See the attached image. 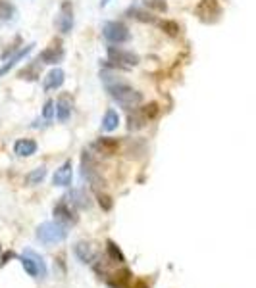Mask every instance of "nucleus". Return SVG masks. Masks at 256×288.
<instances>
[{"label":"nucleus","mask_w":256,"mask_h":288,"mask_svg":"<svg viewBox=\"0 0 256 288\" xmlns=\"http://www.w3.org/2000/svg\"><path fill=\"white\" fill-rule=\"evenodd\" d=\"M106 90L110 92V96L116 100L117 104L125 110H135L137 106H141L143 102V94L139 90H135L133 86H129L125 81H119V83H114V85H108Z\"/></svg>","instance_id":"obj_1"},{"label":"nucleus","mask_w":256,"mask_h":288,"mask_svg":"<svg viewBox=\"0 0 256 288\" xmlns=\"http://www.w3.org/2000/svg\"><path fill=\"white\" fill-rule=\"evenodd\" d=\"M156 116H158V104L156 102H149L145 106H137L133 112H129L127 129L129 131H139Z\"/></svg>","instance_id":"obj_2"},{"label":"nucleus","mask_w":256,"mask_h":288,"mask_svg":"<svg viewBox=\"0 0 256 288\" xmlns=\"http://www.w3.org/2000/svg\"><path fill=\"white\" fill-rule=\"evenodd\" d=\"M37 238L43 244H58L68 238V229H66V225L58 223V221H46L37 227Z\"/></svg>","instance_id":"obj_3"},{"label":"nucleus","mask_w":256,"mask_h":288,"mask_svg":"<svg viewBox=\"0 0 256 288\" xmlns=\"http://www.w3.org/2000/svg\"><path fill=\"white\" fill-rule=\"evenodd\" d=\"M108 62H112L114 67L127 69L139 64V56L131 50H123L119 46H108Z\"/></svg>","instance_id":"obj_4"},{"label":"nucleus","mask_w":256,"mask_h":288,"mask_svg":"<svg viewBox=\"0 0 256 288\" xmlns=\"http://www.w3.org/2000/svg\"><path fill=\"white\" fill-rule=\"evenodd\" d=\"M22 265H23V269L35 278L44 277V275H46V263H44V259L39 256L35 250H31V248H27V250L23 252Z\"/></svg>","instance_id":"obj_5"},{"label":"nucleus","mask_w":256,"mask_h":288,"mask_svg":"<svg viewBox=\"0 0 256 288\" xmlns=\"http://www.w3.org/2000/svg\"><path fill=\"white\" fill-rule=\"evenodd\" d=\"M102 35H104V39H106L108 43H112V44L127 43L129 39H131V35H129V29L121 22H108V23H104V27H102Z\"/></svg>","instance_id":"obj_6"},{"label":"nucleus","mask_w":256,"mask_h":288,"mask_svg":"<svg viewBox=\"0 0 256 288\" xmlns=\"http://www.w3.org/2000/svg\"><path fill=\"white\" fill-rule=\"evenodd\" d=\"M195 14L197 18L204 23H214L220 14H222V6L218 0H201L197 6H195Z\"/></svg>","instance_id":"obj_7"},{"label":"nucleus","mask_w":256,"mask_h":288,"mask_svg":"<svg viewBox=\"0 0 256 288\" xmlns=\"http://www.w3.org/2000/svg\"><path fill=\"white\" fill-rule=\"evenodd\" d=\"M81 175H83V179H87L95 188H98V186L104 184L100 173L96 169L95 160H93V156H91L89 152H83V158H81Z\"/></svg>","instance_id":"obj_8"},{"label":"nucleus","mask_w":256,"mask_h":288,"mask_svg":"<svg viewBox=\"0 0 256 288\" xmlns=\"http://www.w3.org/2000/svg\"><path fill=\"white\" fill-rule=\"evenodd\" d=\"M56 27L60 29V33H68L74 29V6L70 0H64L62 6H60V14L56 18Z\"/></svg>","instance_id":"obj_9"},{"label":"nucleus","mask_w":256,"mask_h":288,"mask_svg":"<svg viewBox=\"0 0 256 288\" xmlns=\"http://www.w3.org/2000/svg\"><path fill=\"white\" fill-rule=\"evenodd\" d=\"M54 217H56L58 223H62V225L77 223V215H75V212L72 210V204L68 202L66 198H62L60 202L54 206Z\"/></svg>","instance_id":"obj_10"},{"label":"nucleus","mask_w":256,"mask_h":288,"mask_svg":"<svg viewBox=\"0 0 256 288\" xmlns=\"http://www.w3.org/2000/svg\"><path fill=\"white\" fill-rule=\"evenodd\" d=\"M62 58H64V48H62V44L56 43L52 46H48V48H44L43 52L39 54V62L41 64H60L62 62Z\"/></svg>","instance_id":"obj_11"},{"label":"nucleus","mask_w":256,"mask_h":288,"mask_svg":"<svg viewBox=\"0 0 256 288\" xmlns=\"http://www.w3.org/2000/svg\"><path fill=\"white\" fill-rule=\"evenodd\" d=\"M66 200L72 206H75V208H79V210H89L91 208V198H89V194L83 188H74L66 196Z\"/></svg>","instance_id":"obj_12"},{"label":"nucleus","mask_w":256,"mask_h":288,"mask_svg":"<svg viewBox=\"0 0 256 288\" xmlns=\"http://www.w3.org/2000/svg\"><path fill=\"white\" fill-rule=\"evenodd\" d=\"M72 177H74V169H72V161H66L60 169H56L52 177V182L56 186H70L72 184Z\"/></svg>","instance_id":"obj_13"},{"label":"nucleus","mask_w":256,"mask_h":288,"mask_svg":"<svg viewBox=\"0 0 256 288\" xmlns=\"http://www.w3.org/2000/svg\"><path fill=\"white\" fill-rule=\"evenodd\" d=\"M64 79L66 75L62 69H52L50 73L44 77V90H56V88H60V86L64 85Z\"/></svg>","instance_id":"obj_14"},{"label":"nucleus","mask_w":256,"mask_h":288,"mask_svg":"<svg viewBox=\"0 0 256 288\" xmlns=\"http://www.w3.org/2000/svg\"><path fill=\"white\" fill-rule=\"evenodd\" d=\"M14 152L20 156V158H27V156H33L37 152V142L31 139H20L16 144H14Z\"/></svg>","instance_id":"obj_15"},{"label":"nucleus","mask_w":256,"mask_h":288,"mask_svg":"<svg viewBox=\"0 0 256 288\" xmlns=\"http://www.w3.org/2000/svg\"><path fill=\"white\" fill-rule=\"evenodd\" d=\"M33 46H35V44H27V46H23L22 50L14 52V56H12L10 60H8L6 64H4V65H2V67H0V77H2V75L8 73V71H10L12 67H14V65H16V64H18V62H22L23 58H25V56H27V54H29V52H31V50H33Z\"/></svg>","instance_id":"obj_16"},{"label":"nucleus","mask_w":256,"mask_h":288,"mask_svg":"<svg viewBox=\"0 0 256 288\" xmlns=\"http://www.w3.org/2000/svg\"><path fill=\"white\" fill-rule=\"evenodd\" d=\"M70 116H72V102H70L68 96H62V98L56 102V118H58V121L66 123V121L70 119Z\"/></svg>","instance_id":"obj_17"},{"label":"nucleus","mask_w":256,"mask_h":288,"mask_svg":"<svg viewBox=\"0 0 256 288\" xmlns=\"http://www.w3.org/2000/svg\"><path fill=\"white\" fill-rule=\"evenodd\" d=\"M75 256L79 257L83 263H91L95 259V248L87 242H77L75 244Z\"/></svg>","instance_id":"obj_18"},{"label":"nucleus","mask_w":256,"mask_h":288,"mask_svg":"<svg viewBox=\"0 0 256 288\" xmlns=\"http://www.w3.org/2000/svg\"><path fill=\"white\" fill-rule=\"evenodd\" d=\"M117 125H119V116H117V112L116 110H106V114H104V118H102V131L110 133V131L117 129Z\"/></svg>","instance_id":"obj_19"},{"label":"nucleus","mask_w":256,"mask_h":288,"mask_svg":"<svg viewBox=\"0 0 256 288\" xmlns=\"http://www.w3.org/2000/svg\"><path fill=\"white\" fill-rule=\"evenodd\" d=\"M117 140L116 139H100V140H96L95 142V148H98L102 154H106V156H112V154H116V150H117Z\"/></svg>","instance_id":"obj_20"},{"label":"nucleus","mask_w":256,"mask_h":288,"mask_svg":"<svg viewBox=\"0 0 256 288\" xmlns=\"http://www.w3.org/2000/svg\"><path fill=\"white\" fill-rule=\"evenodd\" d=\"M44 177H46V169L44 167H37V169L29 171L25 175V182L27 184H41L44 181Z\"/></svg>","instance_id":"obj_21"},{"label":"nucleus","mask_w":256,"mask_h":288,"mask_svg":"<svg viewBox=\"0 0 256 288\" xmlns=\"http://www.w3.org/2000/svg\"><path fill=\"white\" fill-rule=\"evenodd\" d=\"M16 16V8L14 4H10L8 0H0V20L2 22H10Z\"/></svg>","instance_id":"obj_22"},{"label":"nucleus","mask_w":256,"mask_h":288,"mask_svg":"<svg viewBox=\"0 0 256 288\" xmlns=\"http://www.w3.org/2000/svg\"><path fill=\"white\" fill-rule=\"evenodd\" d=\"M131 18L139 20V22H145V23H154V16L147 10H141V8H129L127 12Z\"/></svg>","instance_id":"obj_23"},{"label":"nucleus","mask_w":256,"mask_h":288,"mask_svg":"<svg viewBox=\"0 0 256 288\" xmlns=\"http://www.w3.org/2000/svg\"><path fill=\"white\" fill-rule=\"evenodd\" d=\"M39 62V60H37ZM41 64V62H39ZM39 64H31V65H27L25 69H22L20 71V75L18 77H22V79H27V81H35L37 77H39Z\"/></svg>","instance_id":"obj_24"},{"label":"nucleus","mask_w":256,"mask_h":288,"mask_svg":"<svg viewBox=\"0 0 256 288\" xmlns=\"http://www.w3.org/2000/svg\"><path fill=\"white\" fill-rule=\"evenodd\" d=\"M106 250H108V256L112 257L114 261H117V263H123L125 261V257H123V254L119 252V248H117L112 240H108V244H106Z\"/></svg>","instance_id":"obj_25"},{"label":"nucleus","mask_w":256,"mask_h":288,"mask_svg":"<svg viewBox=\"0 0 256 288\" xmlns=\"http://www.w3.org/2000/svg\"><path fill=\"white\" fill-rule=\"evenodd\" d=\"M160 29L166 33V35H170V37L179 35V25L175 22H171V20H164V22H160Z\"/></svg>","instance_id":"obj_26"},{"label":"nucleus","mask_w":256,"mask_h":288,"mask_svg":"<svg viewBox=\"0 0 256 288\" xmlns=\"http://www.w3.org/2000/svg\"><path fill=\"white\" fill-rule=\"evenodd\" d=\"M143 4H145L149 10H154V12H166L168 10L166 0H143Z\"/></svg>","instance_id":"obj_27"},{"label":"nucleus","mask_w":256,"mask_h":288,"mask_svg":"<svg viewBox=\"0 0 256 288\" xmlns=\"http://www.w3.org/2000/svg\"><path fill=\"white\" fill-rule=\"evenodd\" d=\"M98 204H100V208H102L104 212L112 210V200H110V196H106V194H100V196H98Z\"/></svg>","instance_id":"obj_28"},{"label":"nucleus","mask_w":256,"mask_h":288,"mask_svg":"<svg viewBox=\"0 0 256 288\" xmlns=\"http://www.w3.org/2000/svg\"><path fill=\"white\" fill-rule=\"evenodd\" d=\"M54 114V102L52 100H46V104H44V110H43V116L44 119H50Z\"/></svg>","instance_id":"obj_29"},{"label":"nucleus","mask_w":256,"mask_h":288,"mask_svg":"<svg viewBox=\"0 0 256 288\" xmlns=\"http://www.w3.org/2000/svg\"><path fill=\"white\" fill-rule=\"evenodd\" d=\"M108 2H110V0H102V2H100V4H102V6H106Z\"/></svg>","instance_id":"obj_30"}]
</instances>
